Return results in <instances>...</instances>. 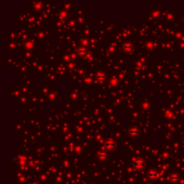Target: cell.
<instances>
[{
  "mask_svg": "<svg viewBox=\"0 0 184 184\" xmlns=\"http://www.w3.org/2000/svg\"><path fill=\"white\" fill-rule=\"evenodd\" d=\"M135 166H136V168H137V169H141V168L145 167V162H143L142 160H137V161H136V163H135Z\"/></svg>",
  "mask_w": 184,
  "mask_h": 184,
  "instance_id": "cell-1",
  "label": "cell"
}]
</instances>
